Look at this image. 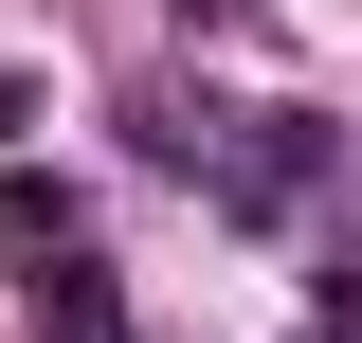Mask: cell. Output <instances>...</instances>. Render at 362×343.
Instances as JSON below:
<instances>
[{"label":"cell","mask_w":362,"mask_h":343,"mask_svg":"<svg viewBox=\"0 0 362 343\" xmlns=\"http://www.w3.org/2000/svg\"><path fill=\"white\" fill-rule=\"evenodd\" d=\"M127 127H145V163L199 181L218 217H308L326 163H344V127H308V109H218V90H145Z\"/></svg>","instance_id":"1"},{"label":"cell","mask_w":362,"mask_h":343,"mask_svg":"<svg viewBox=\"0 0 362 343\" xmlns=\"http://www.w3.org/2000/svg\"><path fill=\"white\" fill-rule=\"evenodd\" d=\"M18 289H37V325H54V343H127V307H109V271H90L73 235H54V253H18Z\"/></svg>","instance_id":"2"},{"label":"cell","mask_w":362,"mask_h":343,"mask_svg":"<svg viewBox=\"0 0 362 343\" xmlns=\"http://www.w3.org/2000/svg\"><path fill=\"white\" fill-rule=\"evenodd\" d=\"M73 235V181H37V163H0V253H54Z\"/></svg>","instance_id":"3"},{"label":"cell","mask_w":362,"mask_h":343,"mask_svg":"<svg viewBox=\"0 0 362 343\" xmlns=\"http://www.w3.org/2000/svg\"><path fill=\"white\" fill-rule=\"evenodd\" d=\"M308 343H362V253H326V271H308Z\"/></svg>","instance_id":"4"},{"label":"cell","mask_w":362,"mask_h":343,"mask_svg":"<svg viewBox=\"0 0 362 343\" xmlns=\"http://www.w3.org/2000/svg\"><path fill=\"white\" fill-rule=\"evenodd\" d=\"M181 18H199V37H218V18H254V0H181Z\"/></svg>","instance_id":"5"}]
</instances>
